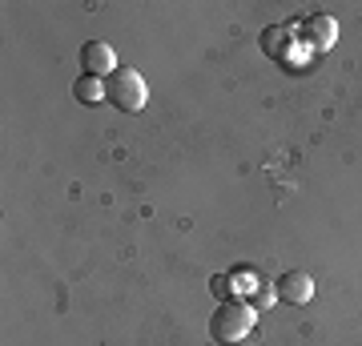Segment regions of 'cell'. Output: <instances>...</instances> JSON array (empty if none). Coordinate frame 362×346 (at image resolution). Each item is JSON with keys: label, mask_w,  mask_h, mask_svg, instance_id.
<instances>
[{"label": "cell", "mask_w": 362, "mask_h": 346, "mask_svg": "<svg viewBox=\"0 0 362 346\" xmlns=\"http://www.w3.org/2000/svg\"><path fill=\"white\" fill-rule=\"evenodd\" d=\"M274 302H278V286L274 282H262L258 290H254V298H250V306L254 310H270Z\"/></svg>", "instance_id": "ba28073f"}, {"label": "cell", "mask_w": 362, "mask_h": 346, "mask_svg": "<svg viewBox=\"0 0 362 346\" xmlns=\"http://www.w3.org/2000/svg\"><path fill=\"white\" fill-rule=\"evenodd\" d=\"M81 69L89 73V77H101V81H109L121 69L117 64V52H113V45H105V40H89L85 49H81Z\"/></svg>", "instance_id": "5b68a950"}, {"label": "cell", "mask_w": 362, "mask_h": 346, "mask_svg": "<svg viewBox=\"0 0 362 346\" xmlns=\"http://www.w3.org/2000/svg\"><path fill=\"white\" fill-rule=\"evenodd\" d=\"M73 97H77V101H85V105L105 101V81L101 77H89V73H81V77L73 81Z\"/></svg>", "instance_id": "52a82bcc"}, {"label": "cell", "mask_w": 362, "mask_h": 346, "mask_svg": "<svg viewBox=\"0 0 362 346\" xmlns=\"http://www.w3.org/2000/svg\"><path fill=\"white\" fill-rule=\"evenodd\" d=\"M262 49H266V57H274L286 69H298V64L310 61V49L302 40V21H282V25L266 28L262 33Z\"/></svg>", "instance_id": "7a4b0ae2"}, {"label": "cell", "mask_w": 362, "mask_h": 346, "mask_svg": "<svg viewBox=\"0 0 362 346\" xmlns=\"http://www.w3.org/2000/svg\"><path fill=\"white\" fill-rule=\"evenodd\" d=\"M274 286H278V298L290 302V306H306V302L314 298V278L306 274V270H290V274H282Z\"/></svg>", "instance_id": "8992f818"}, {"label": "cell", "mask_w": 362, "mask_h": 346, "mask_svg": "<svg viewBox=\"0 0 362 346\" xmlns=\"http://www.w3.org/2000/svg\"><path fill=\"white\" fill-rule=\"evenodd\" d=\"M302 40H306V49L310 52H330L338 40V21L326 13H314L302 21Z\"/></svg>", "instance_id": "277c9868"}, {"label": "cell", "mask_w": 362, "mask_h": 346, "mask_svg": "<svg viewBox=\"0 0 362 346\" xmlns=\"http://www.w3.org/2000/svg\"><path fill=\"white\" fill-rule=\"evenodd\" d=\"M230 278H233V290H238V298H242V294H250V298H254V290H258V278H254V274H250V270H238V274H230Z\"/></svg>", "instance_id": "30bf717a"}, {"label": "cell", "mask_w": 362, "mask_h": 346, "mask_svg": "<svg viewBox=\"0 0 362 346\" xmlns=\"http://www.w3.org/2000/svg\"><path fill=\"white\" fill-rule=\"evenodd\" d=\"M209 290L218 294V302H230V298H238V290H233V278H230V274H214V278H209Z\"/></svg>", "instance_id": "9c48e42d"}, {"label": "cell", "mask_w": 362, "mask_h": 346, "mask_svg": "<svg viewBox=\"0 0 362 346\" xmlns=\"http://www.w3.org/2000/svg\"><path fill=\"white\" fill-rule=\"evenodd\" d=\"M105 101L121 109V113H141L145 101H149V89H145V77L137 69H117L113 77L105 81Z\"/></svg>", "instance_id": "3957f363"}, {"label": "cell", "mask_w": 362, "mask_h": 346, "mask_svg": "<svg viewBox=\"0 0 362 346\" xmlns=\"http://www.w3.org/2000/svg\"><path fill=\"white\" fill-rule=\"evenodd\" d=\"M258 322V310L250 306L246 298H230V302H218V310L209 314V338L221 346L242 342Z\"/></svg>", "instance_id": "6da1fadb"}]
</instances>
